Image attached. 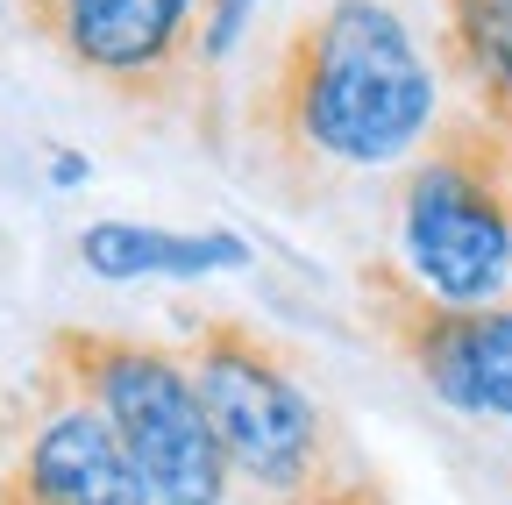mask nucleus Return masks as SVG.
<instances>
[{"label": "nucleus", "instance_id": "nucleus-2", "mask_svg": "<svg viewBox=\"0 0 512 505\" xmlns=\"http://www.w3.org/2000/svg\"><path fill=\"white\" fill-rule=\"evenodd\" d=\"M185 363L214 413L221 456L249 491H264L271 505H384V484L356 456L335 406H320V392L264 328L214 313L200 321Z\"/></svg>", "mask_w": 512, "mask_h": 505}, {"label": "nucleus", "instance_id": "nucleus-1", "mask_svg": "<svg viewBox=\"0 0 512 505\" xmlns=\"http://www.w3.org/2000/svg\"><path fill=\"white\" fill-rule=\"evenodd\" d=\"M441 121V72L384 0H320L256 79L249 129L292 193L420 157Z\"/></svg>", "mask_w": 512, "mask_h": 505}, {"label": "nucleus", "instance_id": "nucleus-6", "mask_svg": "<svg viewBox=\"0 0 512 505\" xmlns=\"http://www.w3.org/2000/svg\"><path fill=\"white\" fill-rule=\"evenodd\" d=\"M29 29L114 100L171 107L207 65V15L200 0H15Z\"/></svg>", "mask_w": 512, "mask_h": 505}, {"label": "nucleus", "instance_id": "nucleus-9", "mask_svg": "<svg viewBox=\"0 0 512 505\" xmlns=\"http://www.w3.org/2000/svg\"><path fill=\"white\" fill-rule=\"evenodd\" d=\"M441 57L498 136H512V0H441Z\"/></svg>", "mask_w": 512, "mask_h": 505}, {"label": "nucleus", "instance_id": "nucleus-4", "mask_svg": "<svg viewBox=\"0 0 512 505\" xmlns=\"http://www.w3.org/2000/svg\"><path fill=\"white\" fill-rule=\"evenodd\" d=\"M399 264L448 306L505 299L512 278V136L448 114L399 185Z\"/></svg>", "mask_w": 512, "mask_h": 505}, {"label": "nucleus", "instance_id": "nucleus-11", "mask_svg": "<svg viewBox=\"0 0 512 505\" xmlns=\"http://www.w3.org/2000/svg\"><path fill=\"white\" fill-rule=\"evenodd\" d=\"M86 171H93V164H86V157H72V150H64V157L50 164V178L64 185V193H72V185H86Z\"/></svg>", "mask_w": 512, "mask_h": 505}, {"label": "nucleus", "instance_id": "nucleus-10", "mask_svg": "<svg viewBox=\"0 0 512 505\" xmlns=\"http://www.w3.org/2000/svg\"><path fill=\"white\" fill-rule=\"evenodd\" d=\"M249 8H256V0H207V65H214V57H228V43H235L242 22H249Z\"/></svg>", "mask_w": 512, "mask_h": 505}, {"label": "nucleus", "instance_id": "nucleus-8", "mask_svg": "<svg viewBox=\"0 0 512 505\" xmlns=\"http://www.w3.org/2000/svg\"><path fill=\"white\" fill-rule=\"evenodd\" d=\"M79 264L114 285L121 278H207V271H242L249 242L228 228L178 235V228H150V221H93L79 235Z\"/></svg>", "mask_w": 512, "mask_h": 505}, {"label": "nucleus", "instance_id": "nucleus-3", "mask_svg": "<svg viewBox=\"0 0 512 505\" xmlns=\"http://www.w3.org/2000/svg\"><path fill=\"white\" fill-rule=\"evenodd\" d=\"M50 377L114 427V441L143 470L157 505H228L235 470L221 456L200 377L178 349L121 328H57Z\"/></svg>", "mask_w": 512, "mask_h": 505}, {"label": "nucleus", "instance_id": "nucleus-5", "mask_svg": "<svg viewBox=\"0 0 512 505\" xmlns=\"http://www.w3.org/2000/svg\"><path fill=\"white\" fill-rule=\"evenodd\" d=\"M370 328L399 349L420 385L470 420H512V299L448 306L406 278V264L370 257L356 271Z\"/></svg>", "mask_w": 512, "mask_h": 505}, {"label": "nucleus", "instance_id": "nucleus-7", "mask_svg": "<svg viewBox=\"0 0 512 505\" xmlns=\"http://www.w3.org/2000/svg\"><path fill=\"white\" fill-rule=\"evenodd\" d=\"M0 505H157V498L114 441V427L79 392L57 385V406L36 413L15 456L0 463Z\"/></svg>", "mask_w": 512, "mask_h": 505}]
</instances>
